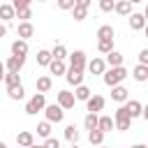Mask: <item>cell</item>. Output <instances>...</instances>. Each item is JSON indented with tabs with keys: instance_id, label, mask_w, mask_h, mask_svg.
I'll return each mask as SVG.
<instances>
[{
	"instance_id": "5bb4252c",
	"label": "cell",
	"mask_w": 148,
	"mask_h": 148,
	"mask_svg": "<svg viewBox=\"0 0 148 148\" xmlns=\"http://www.w3.org/2000/svg\"><path fill=\"white\" fill-rule=\"evenodd\" d=\"M143 25H146V16L143 14H139V12L130 14V28L132 30H143Z\"/></svg>"
},
{
	"instance_id": "d4e9b609",
	"label": "cell",
	"mask_w": 148,
	"mask_h": 148,
	"mask_svg": "<svg viewBox=\"0 0 148 148\" xmlns=\"http://www.w3.org/2000/svg\"><path fill=\"white\" fill-rule=\"evenodd\" d=\"M2 81H5V86L9 88V86H16V83H21V76H18V72H5Z\"/></svg>"
},
{
	"instance_id": "e0dca14e",
	"label": "cell",
	"mask_w": 148,
	"mask_h": 148,
	"mask_svg": "<svg viewBox=\"0 0 148 148\" xmlns=\"http://www.w3.org/2000/svg\"><path fill=\"white\" fill-rule=\"evenodd\" d=\"M104 56H106V60H104V62H106L109 67H118V65H123V53H118L116 49H113V51H109V53H104Z\"/></svg>"
},
{
	"instance_id": "6da1fadb",
	"label": "cell",
	"mask_w": 148,
	"mask_h": 148,
	"mask_svg": "<svg viewBox=\"0 0 148 148\" xmlns=\"http://www.w3.org/2000/svg\"><path fill=\"white\" fill-rule=\"evenodd\" d=\"M125 76H127V69L123 67V65H118V67H111V69H104L102 72V79H104V83L111 88V86H118L120 81H125Z\"/></svg>"
},
{
	"instance_id": "277c9868",
	"label": "cell",
	"mask_w": 148,
	"mask_h": 148,
	"mask_svg": "<svg viewBox=\"0 0 148 148\" xmlns=\"http://www.w3.org/2000/svg\"><path fill=\"white\" fill-rule=\"evenodd\" d=\"M130 125H132V118L127 116V111H125V106H120V109H116V118H113V127H116V130H130Z\"/></svg>"
},
{
	"instance_id": "d6a6232c",
	"label": "cell",
	"mask_w": 148,
	"mask_h": 148,
	"mask_svg": "<svg viewBox=\"0 0 148 148\" xmlns=\"http://www.w3.org/2000/svg\"><path fill=\"white\" fill-rule=\"evenodd\" d=\"M72 14H74V21H83V18L88 16V9H86V7L74 5V7H72Z\"/></svg>"
},
{
	"instance_id": "44dd1931",
	"label": "cell",
	"mask_w": 148,
	"mask_h": 148,
	"mask_svg": "<svg viewBox=\"0 0 148 148\" xmlns=\"http://www.w3.org/2000/svg\"><path fill=\"white\" fill-rule=\"evenodd\" d=\"M16 143H18L21 148H28L30 143H35V136H32V132H18V134H16Z\"/></svg>"
},
{
	"instance_id": "8d00e7d4",
	"label": "cell",
	"mask_w": 148,
	"mask_h": 148,
	"mask_svg": "<svg viewBox=\"0 0 148 148\" xmlns=\"http://www.w3.org/2000/svg\"><path fill=\"white\" fill-rule=\"evenodd\" d=\"M113 2H116V0H99V9H102V12H111V9H113Z\"/></svg>"
},
{
	"instance_id": "4dcf8cb0",
	"label": "cell",
	"mask_w": 148,
	"mask_h": 148,
	"mask_svg": "<svg viewBox=\"0 0 148 148\" xmlns=\"http://www.w3.org/2000/svg\"><path fill=\"white\" fill-rule=\"evenodd\" d=\"M83 125H86V130H95L97 127V113L88 111V116L83 118Z\"/></svg>"
},
{
	"instance_id": "4fadbf2b",
	"label": "cell",
	"mask_w": 148,
	"mask_h": 148,
	"mask_svg": "<svg viewBox=\"0 0 148 148\" xmlns=\"http://www.w3.org/2000/svg\"><path fill=\"white\" fill-rule=\"evenodd\" d=\"M86 67H88V72H90V74L95 76V74H102V72L106 69V62H104L102 58H92V60H90V62H88Z\"/></svg>"
},
{
	"instance_id": "7a4b0ae2",
	"label": "cell",
	"mask_w": 148,
	"mask_h": 148,
	"mask_svg": "<svg viewBox=\"0 0 148 148\" xmlns=\"http://www.w3.org/2000/svg\"><path fill=\"white\" fill-rule=\"evenodd\" d=\"M46 106V97H44V92H35L32 97H30V102L25 104V113L28 116H35L37 111H42Z\"/></svg>"
},
{
	"instance_id": "e575fe53",
	"label": "cell",
	"mask_w": 148,
	"mask_h": 148,
	"mask_svg": "<svg viewBox=\"0 0 148 148\" xmlns=\"http://www.w3.org/2000/svg\"><path fill=\"white\" fill-rule=\"evenodd\" d=\"M49 62H51V51H46V49L37 51V65H49Z\"/></svg>"
},
{
	"instance_id": "30bf717a",
	"label": "cell",
	"mask_w": 148,
	"mask_h": 148,
	"mask_svg": "<svg viewBox=\"0 0 148 148\" xmlns=\"http://www.w3.org/2000/svg\"><path fill=\"white\" fill-rule=\"evenodd\" d=\"M127 97H130V90L125 86H120V83L118 86H111V99L113 102H125Z\"/></svg>"
},
{
	"instance_id": "ab89813d",
	"label": "cell",
	"mask_w": 148,
	"mask_h": 148,
	"mask_svg": "<svg viewBox=\"0 0 148 148\" xmlns=\"http://www.w3.org/2000/svg\"><path fill=\"white\" fill-rule=\"evenodd\" d=\"M58 7L60 9H72L74 7V0H58Z\"/></svg>"
},
{
	"instance_id": "f1b7e54d",
	"label": "cell",
	"mask_w": 148,
	"mask_h": 148,
	"mask_svg": "<svg viewBox=\"0 0 148 148\" xmlns=\"http://www.w3.org/2000/svg\"><path fill=\"white\" fill-rule=\"evenodd\" d=\"M97 37L99 39H113V28L111 25H99L97 28Z\"/></svg>"
},
{
	"instance_id": "d6986e66",
	"label": "cell",
	"mask_w": 148,
	"mask_h": 148,
	"mask_svg": "<svg viewBox=\"0 0 148 148\" xmlns=\"http://www.w3.org/2000/svg\"><path fill=\"white\" fill-rule=\"evenodd\" d=\"M97 130H102L104 134L113 130V118L111 116H97Z\"/></svg>"
},
{
	"instance_id": "836d02e7",
	"label": "cell",
	"mask_w": 148,
	"mask_h": 148,
	"mask_svg": "<svg viewBox=\"0 0 148 148\" xmlns=\"http://www.w3.org/2000/svg\"><path fill=\"white\" fill-rule=\"evenodd\" d=\"M97 49H99V53L113 51V39H99V42H97Z\"/></svg>"
},
{
	"instance_id": "74e56055",
	"label": "cell",
	"mask_w": 148,
	"mask_h": 148,
	"mask_svg": "<svg viewBox=\"0 0 148 148\" xmlns=\"http://www.w3.org/2000/svg\"><path fill=\"white\" fill-rule=\"evenodd\" d=\"M44 148H60V141H58V139H53V136H46Z\"/></svg>"
},
{
	"instance_id": "603a6c76",
	"label": "cell",
	"mask_w": 148,
	"mask_h": 148,
	"mask_svg": "<svg viewBox=\"0 0 148 148\" xmlns=\"http://www.w3.org/2000/svg\"><path fill=\"white\" fill-rule=\"evenodd\" d=\"M23 83H16V86H9L7 88V95H9V99H21L23 97Z\"/></svg>"
},
{
	"instance_id": "4316f807",
	"label": "cell",
	"mask_w": 148,
	"mask_h": 148,
	"mask_svg": "<svg viewBox=\"0 0 148 148\" xmlns=\"http://www.w3.org/2000/svg\"><path fill=\"white\" fill-rule=\"evenodd\" d=\"M79 136H81V134H79V130H76L74 125H67V127H65V139H67L69 143H76Z\"/></svg>"
},
{
	"instance_id": "f6af8a7d",
	"label": "cell",
	"mask_w": 148,
	"mask_h": 148,
	"mask_svg": "<svg viewBox=\"0 0 148 148\" xmlns=\"http://www.w3.org/2000/svg\"><path fill=\"white\" fill-rule=\"evenodd\" d=\"M28 148H44V146H37V143H30Z\"/></svg>"
},
{
	"instance_id": "ba28073f",
	"label": "cell",
	"mask_w": 148,
	"mask_h": 148,
	"mask_svg": "<svg viewBox=\"0 0 148 148\" xmlns=\"http://www.w3.org/2000/svg\"><path fill=\"white\" fill-rule=\"evenodd\" d=\"M104 104H106V99H104L102 95H90V97L86 99V106H88V111H92V113L102 111V109H104Z\"/></svg>"
},
{
	"instance_id": "7bdbcfd3",
	"label": "cell",
	"mask_w": 148,
	"mask_h": 148,
	"mask_svg": "<svg viewBox=\"0 0 148 148\" xmlns=\"http://www.w3.org/2000/svg\"><path fill=\"white\" fill-rule=\"evenodd\" d=\"M5 35H7V25H5V23H0V37H5Z\"/></svg>"
},
{
	"instance_id": "5b68a950",
	"label": "cell",
	"mask_w": 148,
	"mask_h": 148,
	"mask_svg": "<svg viewBox=\"0 0 148 148\" xmlns=\"http://www.w3.org/2000/svg\"><path fill=\"white\" fill-rule=\"evenodd\" d=\"M65 79H67L69 86H81V83H83V69H79V67H67V69H65Z\"/></svg>"
},
{
	"instance_id": "3957f363",
	"label": "cell",
	"mask_w": 148,
	"mask_h": 148,
	"mask_svg": "<svg viewBox=\"0 0 148 148\" xmlns=\"http://www.w3.org/2000/svg\"><path fill=\"white\" fill-rule=\"evenodd\" d=\"M42 111H44V116H46L49 123H62V118H65V109H60L58 104H49Z\"/></svg>"
},
{
	"instance_id": "8fae6325",
	"label": "cell",
	"mask_w": 148,
	"mask_h": 148,
	"mask_svg": "<svg viewBox=\"0 0 148 148\" xmlns=\"http://www.w3.org/2000/svg\"><path fill=\"white\" fill-rule=\"evenodd\" d=\"M16 32H18V39H25V42H28V37H32L35 28H32V23H30V21H21Z\"/></svg>"
},
{
	"instance_id": "83f0119b",
	"label": "cell",
	"mask_w": 148,
	"mask_h": 148,
	"mask_svg": "<svg viewBox=\"0 0 148 148\" xmlns=\"http://www.w3.org/2000/svg\"><path fill=\"white\" fill-rule=\"evenodd\" d=\"M14 14H16V12H14L12 5H0V18H2V21H12Z\"/></svg>"
},
{
	"instance_id": "52a82bcc",
	"label": "cell",
	"mask_w": 148,
	"mask_h": 148,
	"mask_svg": "<svg viewBox=\"0 0 148 148\" xmlns=\"http://www.w3.org/2000/svg\"><path fill=\"white\" fill-rule=\"evenodd\" d=\"M23 65H25V56H9L5 62V69L7 72H21Z\"/></svg>"
},
{
	"instance_id": "d590c367",
	"label": "cell",
	"mask_w": 148,
	"mask_h": 148,
	"mask_svg": "<svg viewBox=\"0 0 148 148\" xmlns=\"http://www.w3.org/2000/svg\"><path fill=\"white\" fill-rule=\"evenodd\" d=\"M14 16L21 18V21H28V18H32V9H30V7H21V9H16Z\"/></svg>"
},
{
	"instance_id": "8992f818",
	"label": "cell",
	"mask_w": 148,
	"mask_h": 148,
	"mask_svg": "<svg viewBox=\"0 0 148 148\" xmlns=\"http://www.w3.org/2000/svg\"><path fill=\"white\" fill-rule=\"evenodd\" d=\"M74 92H69V90H58V106L60 109H74Z\"/></svg>"
},
{
	"instance_id": "b9f144b4",
	"label": "cell",
	"mask_w": 148,
	"mask_h": 148,
	"mask_svg": "<svg viewBox=\"0 0 148 148\" xmlns=\"http://www.w3.org/2000/svg\"><path fill=\"white\" fill-rule=\"evenodd\" d=\"M74 5H79V7H90V0H74Z\"/></svg>"
},
{
	"instance_id": "816d5d0a",
	"label": "cell",
	"mask_w": 148,
	"mask_h": 148,
	"mask_svg": "<svg viewBox=\"0 0 148 148\" xmlns=\"http://www.w3.org/2000/svg\"><path fill=\"white\" fill-rule=\"evenodd\" d=\"M18 148H21V146H18Z\"/></svg>"
},
{
	"instance_id": "7402d4cb",
	"label": "cell",
	"mask_w": 148,
	"mask_h": 148,
	"mask_svg": "<svg viewBox=\"0 0 148 148\" xmlns=\"http://www.w3.org/2000/svg\"><path fill=\"white\" fill-rule=\"evenodd\" d=\"M134 79H136L139 83L148 81V65H136V67H134Z\"/></svg>"
},
{
	"instance_id": "1f68e13d",
	"label": "cell",
	"mask_w": 148,
	"mask_h": 148,
	"mask_svg": "<svg viewBox=\"0 0 148 148\" xmlns=\"http://www.w3.org/2000/svg\"><path fill=\"white\" fill-rule=\"evenodd\" d=\"M37 134H39V136H44V139H46V136H51V123H49V120H42V123L37 125Z\"/></svg>"
},
{
	"instance_id": "c3c4849f",
	"label": "cell",
	"mask_w": 148,
	"mask_h": 148,
	"mask_svg": "<svg viewBox=\"0 0 148 148\" xmlns=\"http://www.w3.org/2000/svg\"><path fill=\"white\" fill-rule=\"evenodd\" d=\"M0 148H7V146H5V143H2V141H0Z\"/></svg>"
},
{
	"instance_id": "2e32d148",
	"label": "cell",
	"mask_w": 148,
	"mask_h": 148,
	"mask_svg": "<svg viewBox=\"0 0 148 148\" xmlns=\"http://www.w3.org/2000/svg\"><path fill=\"white\" fill-rule=\"evenodd\" d=\"M113 12H118L120 16H127V14H132V2H127V0H116V2H113Z\"/></svg>"
},
{
	"instance_id": "f35d334b",
	"label": "cell",
	"mask_w": 148,
	"mask_h": 148,
	"mask_svg": "<svg viewBox=\"0 0 148 148\" xmlns=\"http://www.w3.org/2000/svg\"><path fill=\"white\" fill-rule=\"evenodd\" d=\"M30 2H32V0H14L12 7H14V12H16V9H21V7H30Z\"/></svg>"
},
{
	"instance_id": "ac0fdd59",
	"label": "cell",
	"mask_w": 148,
	"mask_h": 148,
	"mask_svg": "<svg viewBox=\"0 0 148 148\" xmlns=\"http://www.w3.org/2000/svg\"><path fill=\"white\" fill-rule=\"evenodd\" d=\"M49 69H51V74H56V76H62V74H65V69H67V65H65V60H56V58H51V62H49Z\"/></svg>"
},
{
	"instance_id": "ffe728a7",
	"label": "cell",
	"mask_w": 148,
	"mask_h": 148,
	"mask_svg": "<svg viewBox=\"0 0 148 148\" xmlns=\"http://www.w3.org/2000/svg\"><path fill=\"white\" fill-rule=\"evenodd\" d=\"M35 86H37V92H49L51 86H53V79H51V76H39V79L35 81Z\"/></svg>"
},
{
	"instance_id": "484cf974",
	"label": "cell",
	"mask_w": 148,
	"mask_h": 148,
	"mask_svg": "<svg viewBox=\"0 0 148 148\" xmlns=\"http://www.w3.org/2000/svg\"><path fill=\"white\" fill-rule=\"evenodd\" d=\"M88 97H90V88H88V86H83V83H81V86H76V90H74V99L86 102Z\"/></svg>"
},
{
	"instance_id": "ee69618b",
	"label": "cell",
	"mask_w": 148,
	"mask_h": 148,
	"mask_svg": "<svg viewBox=\"0 0 148 148\" xmlns=\"http://www.w3.org/2000/svg\"><path fill=\"white\" fill-rule=\"evenodd\" d=\"M5 72H7V69H5V62H0V81H2V76H5Z\"/></svg>"
},
{
	"instance_id": "9c48e42d",
	"label": "cell",
	"mask_w": 148,
	"mask_h": 148,
	"mask_svg": "<svg viewBox=\"0 0 148 148\" xmlns=\"http://www.w3.org/2000/svg\"><path fill=\"white\" fill-rule=\"evenodd\" d=\"M123 106H125V111H127V116H130L132 120H134V118H139V116H141V109H143L139 99H125V104H123Z\"/></svg>"
},
{
	"instance_id": "bcb514c9",
	"label": "cell",
	"mask_w": 148,
	"mask_h": 148,
	"mask_svg": "<svg viewBox=\"0 0 148 148\" xmlns=\"http://www.w3.org/2000/svg\"><path fill=\"white\" fill-rule=\"evenodd\" d=\"M132 148H148V146H143V143H136V146H132Z\"/></svg>"
},
{
	"instance_id": "9a60e30c",
	"label": "cell",
	"mask_w": 148,
	"mask_h": 148,
	"mask_svg": "<svg viewBox=\"0 0 148 148\" xmlns=\"http://www.w3.org/2000/svg\"><path fill=\"white\" fill-rule=\"evenodd\" d=\"M12 56H28V42L25 39H14L12 42Z\"/></svg>"
},
{
	"instance_id": "7dc6e473",
	"label": "cell",
	"mask_w": 148,
	"mask_h": 148,
	"mask_svg": "<svg viewBox=\"0 0 148 148\" xmlns=\"http://www.w3.org/2000/svg\"><path fill=\"white\" fill-rule=\"evenodd\" d=\"M127 2H132V5H136V2H141V0H127Z\"/></svg>"
},
{
	"instance_id": "cb8c5ba5",
	"label": "cell",
	"mask_w": 148,
	"mask_h": 148,
	"mask_svg": "<svg viewBox=\"0 0 148 148\" xmlns=\"http://www.w3.org/2000/svg\"><path fill=\"white\" fill-rule=\"evenodd\" d=\"M88 141H90V143H95V146H99V143L104 141V132H102V130H97V127H95V130H88Z\"/></svg>"
},
{
	"instance_id": "f907efd6",
	"label": "cell",
	"mask_w": 148,
	"mask_h": 148,
	"mask_svg": "<svg viewBox=\"0 0 148 148\" xmlns=\"http://www.w3.org/2000/svg\"><path fill=\"white\" fill-rule=\"evenodd\" d=\"M39 2H46V0H39Z\"/></svg>"
},
{
	"instance_id": "681fc988",
	"label": "cell",
	"mask_w": 148,
	"mask_h": 148,
	"mask_svg": "<svg viewBox=\"0 0 148 148\" xmlns=\"http://www.w3.org/2000/svg\"><path fill=\"white\" fill-rule=\"evenodd\" d=\"M99 148H106V146H102V143H99Z\"/></svg>"
},
{
	"instance_id": "7c38bea8",
	"label": "cell",
	"mask_w": 148,
	"mask_h": 148,
	"mask_svg": "<svg viewBox=\"0 0 148 148\" xmlns=\"http://www.w3.org/2000/svg\"><path fill=\"white\" fill-rule=\"evenodd\" d=\"M69 67H79V69H83V67H86V53H83V51H74V53H69Z\"/></svg>"
},
{
	"instance_id": "f546056e",
	"label": "cell",
	"mask_w": 148,
	"mask_h": 148,
	"mask_svg": "<svg viewBox=\"0 0 148 148\" xmlns=\"http://www.w3.org/2000/svg\"><path fill=\"white\" fill-rule=\"evenodd\" d=\"M51 58H56V60H65V58H67V49H65L62 44H56L53 51H51Z\"/></svg>"
},
{
	"instance_id": "60d3db41",
	"label": "cell",
	"mask_w": 148,
	"mask_h": 148,
	"mask_svg": "<svg viewBox=\"0 0 148 148\" xmlns=\"http://www.w3.org/2000/svg\"><path fill=\"white\" fill-rule=\"evenodd\" d=\"M139 65H148V49H143L139 53Z\"/></svg>"
}]
</instances>
